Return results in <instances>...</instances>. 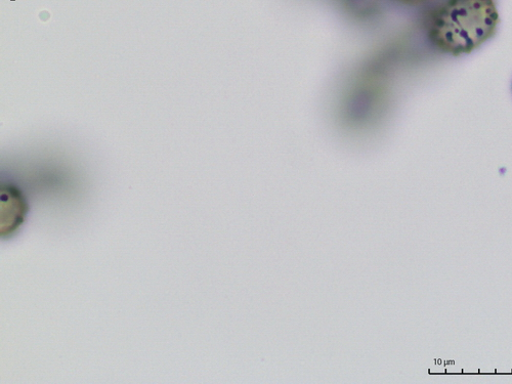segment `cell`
Masks as SVG:
<instances>
[{
	"label": "cell",
	"mask_w": 512,
	"mask_h": 384,
	"mask_svg": "<svg viewBox=\"0 0 512 384\" xmlns=\"http://www.w3.org/2000/svg\"><path fill=\"white\" fill-rule=\"evenodd\" d=\"M394 2L407 7H418L428 3L429 0H394Z\"/></svg>",
	"instance_id": "2"
},
{
	"label": "cell",
	"mask_w": 512,
	"mask_h": 384,
	"mask_svg": "<svg viewBox=\"0 0 512 384\" xmlns=\"http://www.w3.org/2000/svg\"><path fill=\"white\" fill-rule=\"evenodd\" d=\"M499 21L494 0H446L429 19L428 37L444 54L468 55L495 35Z\"/></svg>",
	"instance_id": "1"
}]
</instances>
